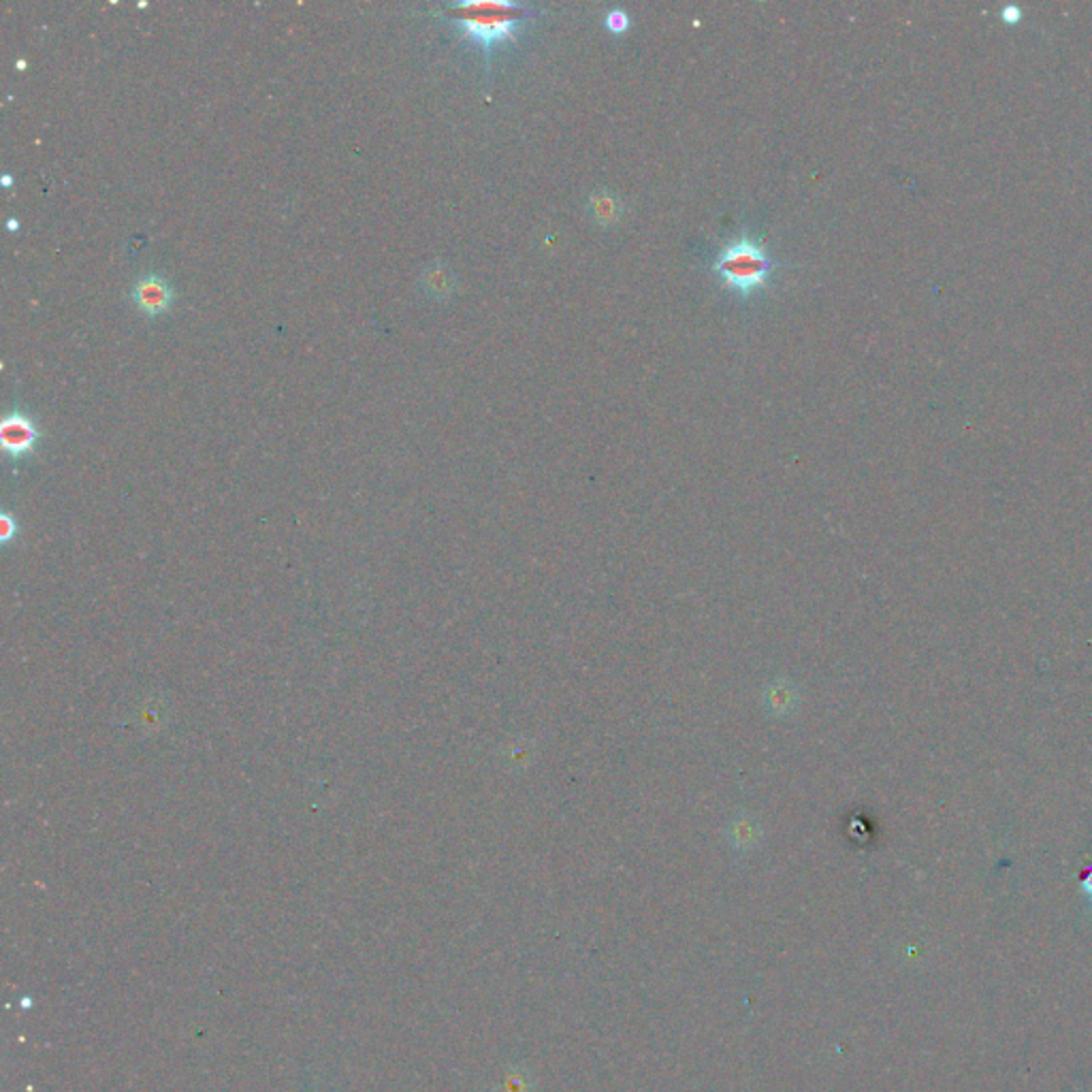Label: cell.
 Listing matches in <instances>:
<instances>
[{
  "label": "cell",
  "instance_id": "cell-1",
  "mask_svg": "<svg viewBox=\"0 0 1092 1092\" xmlns=\"http://www.w3.org/2000/svg\"><path fill=\"white\" fill-rule=\"evenodd\" d=\"M444 17L459 28L465 39L483 50L485 66L489 69L493 51L517 39L519 31L536 17V9L508 0H465L448 4Z\"/></svg>",
  "mask_w": 1092,
  "mask_h": 1092
},
{
  "label": "cell",
  "instance_id": "cell-2",
  "mask_svg": "<svg viewBox=\"0 0 1092 1092\" xmlns=\"http://www.w3.org/2000/svg\"><path fill=\"white\" fill-rule=\"evenodd\" d=\"M775 263L766 256L764 248L757 241L741 237L732 241L715 261L713 271L723 280L728 288L741 297H749L756 290L764 288Z\"/></svg>",
  "mask_w": 1092,
  "mask_h": 1092
},
{
  "label": "cell",
  "instance_id": "cell-3",
  "mask_svg": "<svg viewBox=\"0 0 1092 1092\" xmlns=\"http://www.w3.org/2000/svg\"><path fill=\"white\" fill-rule=\"evenodd\" d=\"M39 437L41 433L37 429L35 421L31 417H26V414H22L20 410L9 412L3 418V423H0V444H3L4 452L11 459H22V457L31 455L35 451Z\"/></svg>",
  "mask_w": 1092,
  "mask_h": 1092
},
{
  "label": "cell",
  "instance_id": "cell-4",
  "mask_svg": "<svg viewBox=\"0 0 1092 1092\" xmlns=\"http://www.w3.org/2000/svg\"><path fill=\"white\" fill-rule=\"evenodd\" d=\"M132 302L146 316H160L173 305V288L162 275L150 274L132 286Z\"/></svg>",
  "mask_w": 1092,
  "mask_h": 1092
},
{
  "label": "cell",
  "instance_id": "cell-5",
  "mask_svg": "<svg viewBox=\"0 0 1092 1092\" xmlns=\"http://www.w3.org/2000/svg\"><path fill=\"white\" fill-rule=\"evenodd\" d=\"M589 209L593 220H598V224H602V227H608V224H614L621 218L623 205L608 190H598L589 199Z\"/></svg>",
  "mask_w": 1092,
  "mask_h": 1092
},
{
  "label": "cell",
  "instance_id": "cell-6",
  "mask_svg": "<svg viewBox=\"0 0 1092 1092\" xmlns=\"http://www.w3.org/2000/svg\"><path fill=\"white\" fill-rule=\"evenodd\" d=\"M607 28L613 35H626L629 31V16L623 9H613V11L607 13Z\"/></svg>",
  "mask_w": 1092,
  "mask_h": 1092
},
{
  "label": "cell",
  "instance_id": "cell-7",
  "mask_svg": "<svg viewBox=\"0 0 1092 1092\" xmlns=\"http://www.w3.org/2000/svg\"><path fill=\"white\" fill-rule=\"evenodd\" d=\"M425 278H427V288L431 290V293H437V295L451 293V290H448V288H451V286H448V275H446V271L442 269V267H436V269H429Z\"/></svg>",
  "mask_w": 1092,
  "mask_h": 1092
},
{
  "label": "cell",
  "instance_id": "cell-8",
  "mask_svg": "<svg viewBox=\"0 0 1092 1092\" xmlns=\"http://www.w3.org/2000/svg\"><path fill=\"white\" fill-rule=\"evenodd\" d=\"M753 830H756V826H751V824L745 822V819H743V822H738V824H734V826H732L734 843H736L738 847H745L749 841H753Z\"/></svg>",
  "mask_w": 1092,
  "mask_h": 1092
},
{
  "label": "cell",
  "instance_id": "cell-9",
  "mask_svg": "<svg viewBox=\"0 0 1092 1092\" xmlns=\"http://www.w3.org/2000/svg\"><path fill=\"white\" fill-rule=\"evenodd\" d=\"M3 529H4V532H3V542H4V545H7L9 540H13V538H16V521H13V519L9 517V512H3Z\"/></svg>",
  "mask_w": 1092,
  "mask_h": 1092
},
{
  "label": "cell",
  "instance_id": "cell-10",
  "mask_svg": "<svg viewBox=\"0 0 1092 1092\" xmlns=\"http://www.w3.org/2000/svg\"><path fill=\"white\" fill-rule=\"evenodd\" d=\"M526 1090H527V1086H526V1082H523V1077L521 1080H519L517 1075L510 1077V1082L506 1084V1092H526Z\"/></svg>",
  "mask_w": 1092,
  "mask_h": 1092
}]
</instances>
